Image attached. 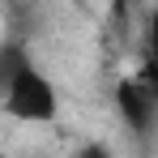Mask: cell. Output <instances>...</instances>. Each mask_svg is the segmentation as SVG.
<instances>
[{"instance_id":"cell-1","label":"cell","mask_w":158,"mask_h":158,"mask_svg":"<svg viewBox=\"0 0 158 158\" xmlns=\"http://www.w3.org/2000/svg\"><path fill=\"white\" fill-rule=\"evenodd\" d=\"M4 111L13 120H26V124H39V120H52L56 115V90L52 81L43 77L39 69H22L17 77L4 85Z\"/></svg>"},{"instance_id":"cell-2","label":"cell","mask_w":158,"mask_h":158,"mask_svg":"<svg viewBox=\"0 0 158 158\" xmlns=\"http://www.w3.org/2000/svg\"><path fill=\"white\" fill-rule=\"evenodd\" d=\"M120 111H124V120H128L137 132H150L158 120V90H150L145 81H124L120 85Z\"/></svg>"},{"instance_id":"cell-3","label":"cell","mask_w":158,"mask_h":158,"mask_svg":"<svg viewBox=\"0 0 158 158\" xmlns=\"http://www.w3.org/2000/svg\"><path fill=\"white\" fill-rule=\"evenodd\" d=\"M81 158H111V154H107L103 145H85V150H81Z\"/></svg>"},{"instance_id":"cell-4","label":"cell","mask_w":158,"mask_h":158,"mask_svg":"<svg viewBox=\"0 0 158 158\" xmlns=\"http://www.w3.org/2000/svg\"><path fill=\"white\" fill-rule=\"evenodd\" d=\"M0 158H4V154H0Z\"/></svg>"}]
</instances>
